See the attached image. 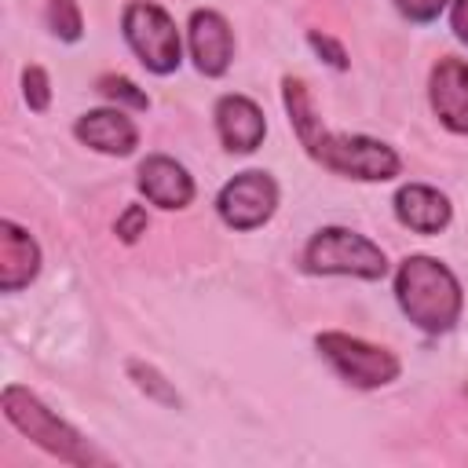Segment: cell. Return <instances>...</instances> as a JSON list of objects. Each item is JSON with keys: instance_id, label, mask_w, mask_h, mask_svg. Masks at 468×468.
Here are the masks:
<instances>
[{"instance_id": "obj_1", "label": "cell", "mask_w": 468, "mask_h": 468, "mask_svg": "<svg viewBox=\"0 0 468 468\" xmlns=\"http://www.w3.org/2000/svg\"><path fill=\"white\" fill-rule=\"evenodd\" d=\"M395 300H399L402 314L431 336L450 333L464 311V292H461L457 274L435 256H406L399 263Z\"/></svg>"}, {"instance_id": "obj_2", "label": "cell", "mask_w": 468, "mask_h": 468, "mask_svg": "<svg viewBox=\"0 0 468 468\" xmlns=\"http://www.w3.org/2000/svg\"><path fill=\"white\" fill-rule=\"evenodd\" d=\"M0 406H4V417L29 439L37 442L44 453L66 461V464H102L106 457L73 428L66 424L58 413H51L29 388L22 384H7L0 391Z\"/></svg>"}, {"instance_id": "obj_3", "label": "cell", "mask_w": 468, "mask_h": 468, "mask_svg": "<svg viewBox=\"0 0 468 468\" xmlns=\"http://www.w3.org/2000/svg\"><path fill=\"white\" fill-rule=\"evenodd\" d=\"M121 33H124V44L135 51V58L157 73V77H168L183 66V37H179V26L176 18L154 4V0H128L124 11H121Z\"/></svg>"}, {"instance_id": "obj_4", "label": "cell", "mask_w": 468, "mask_h": 468, "mask_svg": "<svg viewBox=\"0 0 468 468\" xmlns=\"http://www.w3.org/2000/svg\"><path fill=\"white\" fill-rule=\"evenodd\" d=\"M303 271L311 274H347L377 282L388 274V256L366 234L347 227H322L303 245Z\"/></svg>"}, {"instance_id": "obj_5", "label": "cell", "mask_w": 468, "mask_h": 468, "mask_svg": "<svg viewBox=\"0 0 468 468\" xmlns=\"http://www.w3.org/2000/svg\"><path fill=\"white\" fill-rule=\"evenodd\" d=\"M314 347L318 355L333 366V373L362 391H373V388H384L399 377V358L395 351L380 347V344H369L362 336H351V333H340V329H325L314 336Z\"/></svg>"}, {"instance_id": "obj_6", "label": "cell", "mask_w": 468, "mask_h": 468, "mask_svg": "<svg viewBox=\"0 0 468 468\" xmlns=\"http://www.w3.org/2000/svg\"><path fill=\"white\" fill-rule=\"evenodd\" d=\"M314 161L336 176L362 179V183H384L402 172V157L395 154V146L369 135H351V132H325L314 150Z\"/></svg>"}, {"instance_id": "obj_7", "label": "cell", "mask_w": 468, "mask_h": 468, "mask_svg": "<svg viewBox=\"0 0 468 468\" xmlns=\"http://www.w3.org/2000/svg\"><path fill=\"white\" fill-rule=\"evenodd\" d=\"M278 208V183L263 168L238 172L216 194V212L230 230H256Z\"/></svg>"}, {"instance_id": "obj_8", "label": "cell", "mask_w": 468, "mask_h": 468, "mask_svg": "<svg viewBox=\"0 0 468 468\" xmlns=\"http://www.w3.org/2000/svg\"><path fill=\"white\" fill-rule=\"evenodd\" d=\"M186 48L201 77H223L234 62V29L219 11L197 7L186 22Z\"/></svg>"}, {"instance_id": "obj_9", "label": "cell", "mask_w": 468, "mask_h": 468, "mask_svg": "<svg viewBox=\"0 0 468 468\" xmlns=\"http://www.w3.org/2000/svg\"><path fill=\"white\" fill-rule=\"evenodd\" d=\"M428 102L439 124L453 135H468V62L442 55L428 73Z\"/></svg>"}, {"instance_id": "obj_10", "label": "cell", "mask_w": 468, "mask_h": 468, "mask_svg": "<svg viewBox=\"0 0 468 468\" xmlns=\"http://www.w3.org/2000/svg\"><path fill=\"white\" fill-rule=\"evenodd\" d=\"M135 186H139V194H143L150 205H157V208H165V212L186 208V205L194 201V194H197L190 172H186L176 157H168V154H150V157H143V161H139V172H135Z\"/></svg>"}, {"instance_id": "obj_11", "label": "cell", "mask_w": 468, "mask_h": 468, "mask_svg": "<svg viewBox=\"0 0 468 468\" xmlns=\"http://www.w3.org/2000/svg\"><path fill=\"white\" fill-rule=\"evenodd\" d=\"M216 132H219V143L230 150V154H252L263 146V135H267V117L263 110L249 99V95H219L216 99Z\"/></svg>"}, {"instance_id": "obj_12", "label": "cell", "mask_w": 468, "mask_h": 468, "mask_svg": "<svg viewBox=\"0 0 468 468\" xmlns=\"http://www.w3.org/2000/svg\"><path fill=\"white\" fill-rule=\"evenodd\" d=\"M73 135L106 157H128L139 146V128L121 106H99L80 113L73 124Z\"/></svg>"}, {"instance_id": "obj_13", "label": "cell", "mask_w": 468, "mask_h": 468, "mask_svg": "<svg viewBox=\"0 0 468 468\" xmlns=\"http://www.w3.org/2000/svg\"><path fill=\"white\" fill-rule=\"evenodd\" d=\"M395 219L413 234H439L453 219V205L446 194H439L428 183H406L395 194Z\"/></svg>"}, {"instance_id": "obj_14", "label": "cell", "mask_w": 468, "mask_h": 468, "mask_svg": "<svg viewBox=\"0 0 468 468\" xmlns=\"http://www.w3.org/2000/svg\"><path fill=\"white\" fill-rule=\"evenodd\" d=\"M40 274V245L15 219H0V292H18Z\"/></svg>"}, {"instance_id": "obj_15", "label": "cell", "mask_w": 468, "mask_h": 468, "mask_svg": "<svg viewBox=\"0 0 468 468\" xmlns=\"http://www.w3.org/2000/svg\"><path fill=\"white\" fill-rule=\"evenodd\" d=\"M282 102H285V113H289V124H292L300 146L314 157V150H318V143L325 135V124H322L318 110H314V99H311L307 84L296 80V77H285L282 80Z\"/></svg>"}, {"instance_id": "obj_16", "label": "cell", "mask_w": 468, "mask_h": 468, "mask_svg": "<svg viewBox=\"0 0 468 468\" xmlns=\"http://www.w3.org/2000/svg\"><path fill=\"white\" fill-rule=\"evenodd\" d=\"M128 377H132V384H135L146 399H154V402H161V406H179V391L165 380V373H161L157 366H150V362H143V358H132V362H128Z\"/></svg>"}, {"instance_id": "obj_17", "label": "cell", "mask_w": 468, "mask_h": 468, "mask_svg": "<svg viewBox=\"0 0 468 468\" xmlns=\"http://www.w3.org/2000/svg\"><path fill=\"white\" fill-rule=\"evenodd\" d=\"M44 18H48V29L58 37V40H80L84 37V15L77 7V0H44Z\"/></svg>"}, {"instance_id": "obj_18", "label": "cell", "mask_w": 468, "mask_h": 468, "mask_svg": "<svg viewBox=\"0 0 468 468\" xmlns=\"http://www.w3.org/2000/svg\"><path fill=\"white\" fill-rule=\"evenodd\" d=\"M95 91L102 95V99H110L113 106H132V110H150V95L135 84V80H128V77H121V73H102L99 80H95Z\"/></svg>"}, {"instance_id": "obj_19", "label": "cell", "mask_w": 468, "mask_h": 468, "mask_svg": "<svg viewBox=\"0 0 468 468\" xmlns=\"http://www.w3.org/2000/svg\"><path fill=\"white\" fill-rule=\"evenodd\" d=\"M22 99L33 113H44L51 106V80L44 66H26L22 69Z\"/></svg>"}, {"instance_id": "obj_20", "label": "cell", "mask_w": 468, "mask_h": 468, "mask_svg": "<svg viewBox=\"0 0 468 468\" xmlns=\"http://www.w3.org/2000/svg\"><path fill=\"white\" fill-rule=\"evenodd\" d=\"M146 227H150L146 208H143V205H124V212H121L117 223H113V234H117L124 245H135V241L146 234Z\"/></svg>"}, {"instance_id": "obj_21", "label": "cell", "mask_w": 468, "mask_h": 468, "mask_svg": "<svg viewBox=\"0 0 468 468\" xmlns=\"http://www.w3.org/2000/svg\"><path fill=\"white\" fill-rule=\"evenodd\" d=\"M450 4H453V0H395L399 15L410 18L413 26H428V22H435Z\"/></svg>"}, {"instance_id": "obj_22", "label": "cell", "mask_w": 468, "mask_h": 468, "mask_svg": "<svg viewBox=\"0 0 468 468\" xmlns=\"http://www.w3.org/2000/svg\"><path fill=\"white\" fill-rule=\"evenodd\" d=\"M307 44H311V48H314V51H318V55H322V58H325L333 69H347V66H351V62H347V51H344V44H340V40H333L329 33H318V29H311V33H307Z\"/></svg>"}, {"instance_id": "obj_23", "label": "cell", "mask_w": 468, "mask_h": 468, "mask_svg": "<svg viewBox=\"0 0 468 468\" xmlns=\"http://www.w3.org/2000/svg\"><path fill=\"white\" fill-rule=\"evenodd\" d=\"M450 29L461 44H468V0H453L450 4Z\"/></svg>"}]
</instances>
